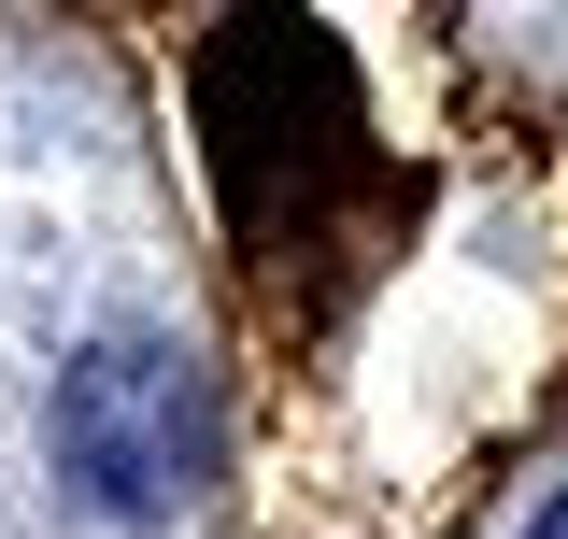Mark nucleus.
<instances>
[{
    "label": "nucleus",
    "instance_id": "nucleus-2",
    "mask_svg": "<svg viewBox=\"0 0 568 539\" xmlns=\"http://www.w3.org/2000/svg\"><path fill=\"white\" fill-rule=\"evenodd\" d=\"M526 539H568V497H555V511H540V526H526Z\"/></svg>",
    "mask_w": 568,
    "mask_h": 539
},
{
    "label": "nucleus",
    "instance_id": "nucleus-1",
    "mask_svg": "<svg viewBox=\"0 0 568 539\" xmlns=\"http://www.w3.org/2000/svg\"><path fill=\"white\" fill-rule=\"evenodd\" d=\"M43 455H58V482L100 526H171V511L200 497V469H213V398H200V369H185L171 340H142V327L85 340L58 369Z\"/></svg>",
    "mask_w": 568,
    "mask_h": 539
}]
</instances>
